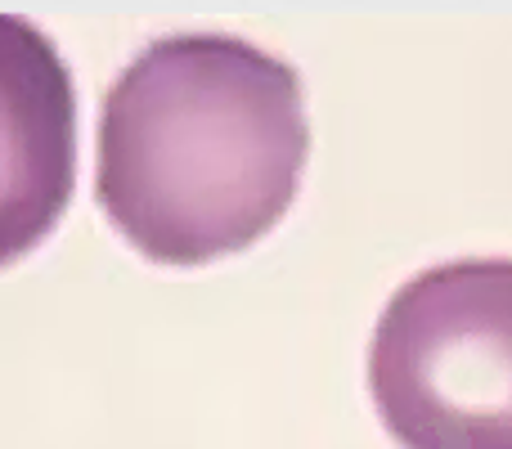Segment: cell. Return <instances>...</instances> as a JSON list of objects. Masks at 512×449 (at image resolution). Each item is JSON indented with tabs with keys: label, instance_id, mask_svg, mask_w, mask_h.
<instances>
[{
	"label": "cell",
	"instance_id": "cell-1",
	"mask_svg": "<svg viewBox=\"0 0 512 449\" xmlns=\"http://www.w3.org/2000/svg\"><path fill=\"white\" fill-rule=\"evenodd\" d=\"M310 153L301 77L225 32L149 41L108 86L95 140L104 221L153 265L248 252L288 216Z\"/></svg>",
	"mask_w": 512,
	"mask_h": 449
},
{
	"label": "cell",
	"instance_id": "cell-2",
	"mask_svg": "<svg viewBox=\"0 0 512 449\" xmlns=\"http://www.w3.org/2000/svg\"><path fill=\"white\" fill-rule=\"evenodd\" d=\"M369 396L400 449H512V256H463L391 292Z\"/></svg>",
	"mask_w": 512,
	"mask_h": 449
},
{
	"label": "cell",
	"instance_id": "cell-3",
	"mask_svg": "<svg viewBox=\"0 0 512 449\" xmlns=\"http://www.w3.org/2000/svg\"><path fill=\"white\" fill-rule=\"evenodd\" d=\"M77 185V95L54 41L0 14V270L45 243Z\"/></svg>",
	"mask_w": 512,
	"mask_h": 449
}]
</instances>
